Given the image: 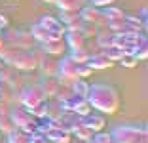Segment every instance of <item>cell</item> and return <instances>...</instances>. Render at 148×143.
<instances>
[{
	"label": "cell",
	"instance_id": "obj_1",
	"mask_svg": "<svg viewBox=\"0 0 148 143\" xmlns=\"http://www.w3.org/2000/svg\"><path fill=\"white\" fill-rule=\"evenodd\" d=\"M87 95H89L87 101H89L91 107L99 109V111H103V113H106V115L116 113L120 101H118V92L114 90V88L97 84V86L89 88V94Z\"/></svg>",
	"mask_w": 148,
	"mask_h": 143
},
{
	"label": "cell",
	"instance_id": "obj_2",
	"mask_svg": "<svg viewBox=\"0 0 148 143\" xmlns=\"http://www.w3.org/2000/svg\"><path fill=\"white\" fill-rule=\"evenodd\" d=\"M110 135L114 143H146V130L135 126H120Z\"/></svg>",
	"mask_w": 148,
	"mask_h": 143
},
{
	"label": "cell",
	"instance_id": "obj_3",
	"mask_svg": "<svg viewBox=\"0 0 148 143\" xmlns=\"http://www.w3.org/2000/svg\"><path fill=\"white\" fill-rule=\"evenodd\" d=\"M40 101H44V94H42V90L36 88V86L27 88V90L21 94V103L25 105V107H29V109H32L34 105H38Z\"/></svg>",
	"mask_w": 148,
	"mask_h": 143
},
{
	"label": "cell",
	"instance_id": "obj_4",
	"mask_svg": "<svg viewBox=\"0 0 148 143\" xmlns=\"http://www.w3.org/2000/svg\"><path fill=\"white\" fill-rule=\"evenodd\" d=\"M82 124L87 126L91 132H101L103 128H105V117L103 115H86V117H82Z\"/></svg>",
	"mask_w": 148,
	"mask_h": 143
},
{
	"label": "cell",
	"instance_id": "obj_5",
	"mask_svg": "<svg viewBox=\"0 0 148 143\" xmlns=\"http://www.w3.org/2000/svg\"><path fill=\"white\" fill-rule=\"evenodd\" d=\"M46 137L49 139V143H70V132L63 128H49L46 132Z\"/></svg>",
	"mask_w": 148,
	"mask_h": 143
},
{
	"label": "cell",
	"instance_id": "obj_6",
	"mask_svg": "<svg viewBox=\"0 0 148 143\" xmlns=\"http://www.w3.org/2000/svg\"><path fill=\"white\" fill-rule=\"evenodd\" d=\"M66 42L72 50H80L84 48V42H86V36L80 33V29H72V31H66Z\"/></svg>",
	"mask_w": 148,
	"mask_h": 143
},
{
	"label": "cell",
	"instance_id": "obj_7",
	"mask_svg": "<svg viewBox=\"0 0 148 143\" xmlns=\"http://www.w3.org/2000/svg\"><path fill=\"white\" fill-rule=\"evenodd\" d=\"M87 65L91 69H108V67H112V61L105 53H95V56H91L87 59Z\"/></svg>",
	"mask_w": 148,
	"mask_h": 143
},
{
	"label": "cell",
	"instance_id": "obj_8",
	"mask_svg": "<svg viewBox=\"0 0 148 143\" xmlns=\"http://www.w3.org/2000/svg\"><path fill=\"white\" fill-rule=\"evenodd\" d=\"M42 46H44V52H48L49 56H57V53H63V50H65V44H63V40H61V38L42 42Z\"/></svg>",
	"mask_w": 148,
	"mask_h": 143
},
{
	"label": "cell",
	"instance_id": "obj_9",
	"mask_svg": "<svg viewBox=\"0 0 148 143\" xmlns=\"http://www.w3.org/2000/svg\"><path fill=\"white\" fill-rule=\"evenodd\" d=\"M70 90H72L74 95H78V97H87V94H89V86H87V82H84V78L72 80Z\"/></svg>",
	"mask_w": 148,
	"mask_h": 143
},
{
	"label": "cell",
	"instance_id": "obj_10",
	"mask_svg": "<svg viewBox=\"0 0 148 143\" xmlns=\"http://www.w3.org/2000/svg\"><path fill=\"white\" fill-rule=\"evenodd\" d=\"M8 141L10 143H31V137H29V134H25V132H21L17 128V130L8 132Z\"/></svg>",
	"mask_w": 148,
	"mask_h": 143
},
{
	"label": "cell",
	"instance_id": "obj_11",
	"mask_svg": "<svg viewBox=\"0 0 148 143\" xmlns=\"http://www.w3.org/2000/svg\"><path fill=\"white\" fill-rule=\"evenodd\" d=\"M72 132L76 134V137H78L80 141H86V143H89V141H91V135H93V132L89 130L87 126H84L82 122H80V124L76 126V128H74Z\"/></svg>",
	"mask_w": 148,
	"mask_h": 143
},
{
	"label": "cell",
	"instance_id": "obj_12",
	"mask_svg": "<svg viewBox=\"0 0 148 143\" xmlns=\"http://www.w3.org/2000/svg\"><path fill=\"white\" fill-rule=\"evenodd\" d=\"M42 94L44 97H53V95H57V90H59V84L55 82V80H46V82L42 84Z\"/></svg>",
	"mask_w": 148,
	"mask_h": 143
},
{
	"label": "cell",
	"instance_id": "obj_13",
	"mask_svg": "<svg viewBox=\"0 0 148 143\" xmlns=\"http://www.w3.org/2000/svg\"><path fill=\"white\" fill-rule=\"evenodd\" d=\"M72 57L76 63H86L87 59H89V56H87V52L84 50V48H80V50H72Z\"/></svg>",
	"mask_w": 148,
	"mask_h": 143
},
{
	"label": "cell",
	"instance_id": "obj_14",
	"mask_svg": "<svg viewBox=\"0 0 148 143\" xmlns=\"http://www.w3.org/2000/svg\"><path fill=\"white\" fill-rule=\"evenodd\" d=\"M137 61H139V59H137L133 53H123V56L120 57V63H122L123 67H135Z\"/></svg>",
	"mask_w": 148,
	"mask_h": 143
},
{
	"label": "cell",
	"instance_id": "obj_15",
	"mask_svg": "<svg viewBox=\"0 0 148 143\" xmlns=\"http://www.w3.org/2000/svg\"><path fill=\"white\" fill-rule=\"evenodd\" d=\"M91 143H112V135L105 134V132H95V137L91 139Z\"/></svg>",
	"mask_w": 148,
	"mask_h": 143
},
{
	"label": "cell",
	"instance_id": "obj_16",
	"mask_svg": "<svg viewBox=\"0 0 148 143\" xmlns=\"http://www.w3.org/2000/svg\"><path fill=\"white\" fill-rule=\"evenodd\" d=\"M29 137H31V143H49V139L46 137V134H40V132H32Z\"/></svg>",
	"mask_w": 148,
	"mask_h": 143
},
{
	"label": "cell",
	"instance_id": "obj_17",
	"mask_svg": "<svg viewBox=\"0 0 148 143\" xmlns=\"http://www.w3.org/2000/svg\"><path fill=\"white\" fill-rule=\"evenodd\" d=\"M93 4L95 6H108V4H112V0H93Z\"/></svg>",
	"mask_w": 148,
	"mask_h": 143
},
{
	"label": "cell",
	"instance_id": "obj_18",
	"mask_svg": "<svg viewBox=\"0 0 148 143\" xmlns=\"http://www.w3.org/2000/svg\"><path fill=\"white\" fill-rule=\"evenodd\" d=\"M6 27H8V17L0 13V29H6Z\"/></svg>",
	"mask_w": 148,
	"mask_h": 143
},
{
	"label": "cell",
	"instance_id": "obj_19",
	"mask_svg": "<svg viewBox=\"0 0 148 143\" xmlns=\"http://www.w3.org/2000/svg\"><path fill=\"white\" fill-rule=\"evenodd\" d=\"M2 65H4V63H2V59H0V69H2Z\"/></svg>",
	"mask_w": 148,
	"mask_h": 143
},
{
	"label": "cell",
	"instance_id": "obj_20",
	"mask_svg": "<svg viewBox=\"0 0 148 143\" xmlns=\"http://www.w3.org/2000/svg\"><path fill=\"white\" fill-rule=\"evenodd\" d=\"M89 143H91V141H89Z\"/></svg>",
	"mask_w": 148,
	"mask_h": 143
}]
</instances>
